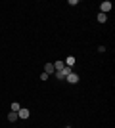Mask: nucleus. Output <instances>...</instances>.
<instances>
[{
  "instance_id": "obj_1",
  "label": "nucleus",
  "mask_w": 115,
  "mask_h": 128,
  "mask_svg": "<svg viewBox=\"0 0 115 128\" xmlns=\"http://www.w3.org/2000/svg\"><path fill=\"white\" fill-rule=\"evenodd\" d=\"M111 8H113V4H111L109 0H104V2L100 4V14H105V16H107V12H111Z\"/></svg>"
},
{
  "instance_id": "obj_2",
  "label": "nucleus",
  "mask_w": 115,
  "mask_h": 128,
  "mask_svg": "<svg viewBox=\"0 0 115 128\" xmlns=\"http://www.w3.org/2000/svg\"><path fill=\"white\" fill-rule=\"evenodd\" d=\"M17 117H19V118H29V117H31V111L25 109V107H21V109L17 111Z\"/></svg>"
},
{
  "instance_id": "obj_3",
  "label": "nucleus",
  "mask_w": 115,
  "mask_h": 128,
  "mask_svg": "<svg viewBox=\"0 0 115 128\" xmlns=\"http://www.w3.org/2000/svg\"><path fill=\"white\" fill-rule=\"evenodd\" d=\"M65 80L69 82V84H77V82H79V75H77V73H71V75L65 76Z\"/></svg>"
},
{
  "instance_id": "obj_4",
  "label": "nucleus",
  "mask_w": 115,
  "mask_h": 128,
  "mask_svg": "<svg viewBox=\"0 0 115 128\" xmlns=\"http://www.w3.org/2000/svg\"><path fill=\"white\" fill-rule=\"evenodd\" d=\"M44 73H46V75H54V73H56V69H54V63H46V65H44Z\"/></svg>"
},
{
  "instance_id": "obj_5",
  "label": "nucleus",
  "mask_w": 115,
  "mask_h": 128,
  "mask_svg": "<svg viewBox=\"0 0 115 128\" xmlns=\"http://www.w3.org/2000/svg\"><path fill=\"white\" fill-rule=\"evenodd\" d=\"M17 118H19V117H17V113H14V111L8 113V120H10V122H16Z\"/></svg>"
},
{
  "instance_id": "obj_6",
  "label": "nucleus",
  "mask_w": 115,
  "mask_h": 128,
  "mask_svg": "<svg viewBox=\"0 0 115 128\" xmlns=\"http://www.w3.org/2000/svg\"><path fill=\"white\" fill-rule=\"evenodd\" d=\"M63 67H65V63H63V61H56V63H54V69H56V71H61Z\"/></svg>"
},
{
  "instance_id": "obj_7",
  "label": "nucleus",
  "mask_w": 115,
  "mask_h": 128,
  "mask_svg": "<svg viewBox=\"0 0 115 128\" xmlns=\"http://www.w3.org/2000/svg\"><path fill=\"white\" fill-rule=\"evenodd\" d=\"M65 63H67V67H73V65H75V58H73V56H69V58L65 59Z\"/></svg>"
},
{
  "instance_id": "obj_8",
  "label": "nucleus",
  "mask_w": 115,
  "mask_h": 128,
  "mask_svg": "<svg viewBox=\"0 0 115 128\" xmlns=\"http://www.w3.org/2000/svg\"><path fill=\"white\" fill-rule=\"evenodd\" d=\"M54 76H56L58 80H65V75H63L61 71H56V73H54Z\"/></svg>"
},
{
  "instance_id": "obj_9",
  "label": "nucleus",
  "mask_w": 115,
  "mask_h": 128,
  "mask_svg": "<svg viewBox=\"0 0 115 128\" xmlns=\"http://www.w3.org/2000/svg\"><path fill=\"white\" fill-rule=\"evenodd\" d=\"M107 21V16L105 14H98V23H105Z\"/></svg>"
},
{
  "instance_id": "obj_10",
  "label": "nucleus",
  "mask_w": 115,
  "mask_h": 128,
  "mask_svg": "<svg viewBox=\"0 0 115 128\" xmlns=\"http://www.w3.org/2000/svg\"><path fill=\"white\" fill-rule=\"evenodd\" d=\"M61 73H63V75H71V73H73V69H71V67H67V65H65V67H63V69H61Z\"/></svg>"
},
{
  "instance_id": "obj_11",
  "label": "nucleus",
  "mask_w": 115,
  "mask_h": 128,
  "mask_svg": "<svg viewBox=\"0 0 115 128\" xmlns=\"http://www.w3.org/2000/svg\"><path fill=\"white\" fill-rule=\"evenodd\" d=\"M19 109H21V105H19L17 102H14V103H12V111H14V113H17Z\"/></svg>"
},
{
  "instance_id": "obj_12",
  "label": "nucleus",
  "mask_w": 115,
  "mask_h": 128,
  "mask_svg": "<svg viewBox=\"0 0 115 128\" xmlns=\"http://www.w3.org/2000/svg\"><path fill=\"white\" fill-rule=\"evenodd\" d=\"M65 128H71V126H65Z\"/></svg>"
}]
</instances>
